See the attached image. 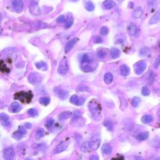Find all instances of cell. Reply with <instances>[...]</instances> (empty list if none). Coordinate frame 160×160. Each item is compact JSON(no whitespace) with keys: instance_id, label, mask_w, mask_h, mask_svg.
<instances>
[{"instance_id":"6","label":"cell","mask_w":160,"mask_h":160,"mask_svg":"<svg viewBox=\"0 0 160 160\" xmlns=\"http://www.w3.org/2000/svg\"><path fill=\"white\" fill-rule=\"evenodd\" d=\"M146 63L144 61H138L134 65V72L138 75L143 73L146 68Z\"/></svg>"},{"instance_id":"5","label":"cell","mask_w":160,"mask_h":160,"mask_svg":"<svg viewBox=\"0 0 160 160\" xmlns=\"http://www.w3.org/2000/svg\"><path fill=\"white\" fill-rule=\"evenodd\" d=\"M101 143V138L98 134H95L92 136L90 141H89L90 149L91 150H96L99 147Z\"/></svg>"},{"instance_id":"50","label":"cell","mask_w":160,"mask_h":160,"mask_svg":"<svg viewBox=\"0 0 160 160\" xmlns=\"http://www.w3.org/2000/svg\"><path fill=\"white\" fill-rule=\"evenodd\" d=\"M119 99H121V102H122V106H121V108H122V106H124V108H126L127 106V103L126 99H124L123 98H120Z\"/></svg>"},{"instance_id":"9","label":"cell","mask_w":160,"mask_h":160,"mask_svg":"<svg viewBox=\"0 0 160 160\" xmlns=\"http://www.w3.org/2000/svg\"><path fill=\"white\" fill-rule=\"evenodd\" d=\"M12 6L15 11L20 13L23 11L24 8V3L22 0H13Z\"/></svg>"},{"instance_id":"46","label":"cell","mask_w":160,"mask_h":160,"mask_svg":"<svg viewBox=\"0 0 160 160\" xmlns=\"http://www.w3.org/2000/svg\"><path fill=\"white\" fill-rule=\"evenodd\" d=\"M93 41L95 43H101L103 42V40L100 36H96L93 38Z\"/></svg>"},{"instance_id":"17","label":"cell","mask_w":160,"mask_h":160,"mask_svg":"<svg viewBox=\"0 0 160 160\" xmlns=\"http://www.w3.org/2000/svg\"><path fill=\"white\" fill-rule=\"evenodd\" d=\"M76 42H77V39H76V38L73 39V40H70V41L68 42L67 44L65 46V53H68L70 51L72 50L74 46L75 45V44L76 43Z\"/></svg>"},{"instance_id":"47","label":"cell","mask_w":160,"mask_h":160,"mask_svg":"<svg viewBox=\"0 0 160 160\" xmlns=\"http://www.w3.org/2000/svg\"><path fill=\"white\" fill-rule=\"evenodd\" d=\"M65 21H66L65 17V16H63V15L59 16L58 18H57V22L59 23H65Z\"/></svg>"},{"instance_id":"22","label":"cell","mask_w":160,"mask_h":160,"mask_svg":"<svg viewBox=\"0 0 160 160\" xmlns=\"http://www.w3.org/2000/svg\"><path fill=\"white\" fill-rule=\"evenodd\" d=\"M120 73L123 76H127L130 73V68L126 65H122L120 67Z\"/></svg>"},{"instance_id":"54","label":"cell","mask_w":160,"mask_h":160,"mask_svg":"<svg viewBox=\"0 0 160 160\" xmlns=\"http://www.w3.org/2000/svg\"><path fill=\"white\" fill-rule=\"evenodd\" d=\"M135 160H145L144 158L142 157H140V156H137V157L135 158Z\"/></svg>"},{"instance_id":"28","label":"cell","mask_w":160,"mask_h":160,"mask_svg":"<svg viewBox=\"0 0 160 160\" xmlns=\"http://www.w3.org/2000/svg\"><path fill=\"white\" fill-rule=\"evenodd\" d=\"M113 80V75L111 73H107L104 76V81L106 84H111Z\"/></svg>"},{"instance_id":"31","label":"cell","mask_w":160,"mask_h":160,"mask_svg":"<svg viewBox=\"0 0 160 160\" xmlns=\"http://www.w3.org/2000/svg\"><path fill=\"white\" fill-rule=\"evenodd\" d=\"M104 125L109 131H113L114 128V124L111 120H106L104 122Z\"/></svg>"},{"instance_id":"18","label":"cell","mask_w":160,"mask_h":160,"mask_svg":"<svg viewBox=\"0 0 160 160\" xmlns=\"http://www.w3.org/2000/svg\"><path fill=\"white\" fill-rule=\"evenodd\" d=\"M116 6L115 2L113 0H106L103 3V6L104 7V8L106 9H111L114 8Z\"/></svg>"},{"instance_id":"29","label":"cell","mask_w":160,"mask_h":160,"mask_svg":"<svg viewBox=\"0 0 160 160\" xmlns=\"http://www.w3.org/2000/svg\"><path fill=\"white\" fill-rule=\"evenodd\" d=\"M153 116L151 115H146L142 116L141 122L144 124H148L151 123L153 121Z\"/></svg>"},{"instance_id":"30","label":"cell","mask_w":160,"mask_h":160,"mask_svg":"<svg viewBox=\"0 0 160 160\" xmlns=\"http://www.w3.org/2000/svg\"><path fill=\"white\" fill-rule=\"evenodd\" d=\"M95 5L93 3L90 1H88L85 3V8L86 10H88V11H93L95 9Z\"/></svg>"},{"instance_id":"48","label":"cell","mask_w":160,"mask_h":160,"mask_svg":"<svg viewBox=\"0 0 160 160\" xmlns=\"http://www.w3.org/2000/svg\"><path fill=\"white\" fill-rule=\"evenodd\" d=\"M81 115V113L80 112V111H74V113H73V119L74 120V119H77L78 118H80V116Z\"/></svg>"},{"instance_id":"36","label":"cell","mask_w":160,"mask_h":160,"mask_svg":"<svg viewBox=\"0 0 160 160\" xmlns=\"http://www.w3.org/2000/svg\"><path fill=\"white\" fill-rule=\"evenodd\" d=\"M107 55V53L104 49H99L97 53V56L100 59H104Z\"/></svg>"},{"instance_id":"26","label":"cell","mask_w":160,"mask_h":160,"mask_svg":"<svg viewBox=\"0 0 160 160\" xmlns=\"http://www.w3.org/2000/svg\"><path fill=\"white\" fill-rule=\"evenodd\" d=\"M35 65H36L37 68L40 70L47 71L48 70V65L45 62L43 61L37 62L36 64H35Z\"/></svg>"},{"instance_id":"20","label":"cell","mask_w":160,"mask_h":160,"mask_svg":"<svg viewBox=\"0 0 160 160\" xmlns=\"http://www.w3.org/2000/svg\"><path fill=\"white\" fill-rule=\"evenodd\" d=\"M101 150L103 154L105 155H108L111 153L112 152V148L109 144L105 143L101 148Z\"/></svg>"},{"instance_id":"8","label":"cell","mask_w":160,"mask_h":160,"mask_svg":"<svg viewBox=\"0 0 160 160\" xmlns=\"http://www.w3.org/2000/svg\"><path fill=\"white\" fill-rule=\"evenodd\" d=\"M3 158L5 160H14L15 157V153L12 148H6L3 153Z\"/></svg>"},{"instance_id":"52","label":"cell","mask_w":160,"mask_h":160,"mask_svg":"<svg viewBox=\"0 0 160 160\" xmlns=\"http://www.w3.org/2000/svg\"><path fill=\"white\" fill-rule=\"evenodd\" d=\"M112 160H124V159L123 156H118V158H113V159H112Z\"/></svg>"},{"instance_id":"37","label":"cell","mask_w":160,"mask_h":160,"mask_svg":"<svg viewBox=\"0 0 160 160\" xmlns=\"http://www.w3.org/2000/svg\"><path fill=\"white\" fill-rule=\"evenodd\" d=\"M0 69H1V71L3 73H8L9 72V69L6 67L5 64L3 63V60H1V63H0Z\"/></svg>"},{"instance_id":"21","label":"cell","mask_w":160,"mask_h":160,"mask_svg":"<svg viewBox=\"0 0 160 160\" xmlns=\"http://www.w3.org/2000/svg\"><path fill=\"white\" fill-rule=\"evenodd\" d=\"M22 109L21 106L17 102H14L10 105L9 110L12 113H18L19 112L20 110Z\"/></svg>"},{"instance_id":"10","label":"cell","mask_w":160,"mask_h":160,"mask_svg":"<svg viewBox=\"0 0 160 160\" xmlns=\"http://www.w3.org/2000/svg\"><path fill=\"white\" fill-rule=\"evenodd\" d=\"M70 101L72 104L74 105L81 106V105H83L84 103L85 99L83 98V97H78L77 95H74L71 97Z\"/></svg>"},{"instance_id":"19","label":"cell","mask_w":160,"mask_h":160,"mask_svg":"<svg viewBox=\"0 0 160 160\" xmlns=\"http://www.w3.org/2000/svg\"><path fill=\"white\" fill-rule=\"evenodd\" d=\"M0 119L3 126H9L10 125V122L9 121L8 116L5 113H1L0 115Z\"/></svg>"},{"instance_id":"11","label":"cell","mask_w":160,"mask_h":160,"mask_svg":"<svg viewBox=\"0 0 160 160\" xmlns=\"http://www.w3.org/2000/svg\"><path fill=\"white\" fill-rule=\"evenodd\" d=\"M30 11L33 15L39 16L41 14V10L40 7L36 2H33L30 6Z\"/></svg>"},{"instance_id":"41","label":"cell","mask_w":160,"mask_h":160,"mask_svg":"<svg viewBox=\"0 0 160 160\" xmlns=\"http://www.w3.org/2000/svg\"><path fill=\"white\" fill-rule=\"evenodd\" d=\"M73 21H74V20H73V18L72 17H70L68 19L67 21H66V24H65V27L66 28H70L71 26H72V24L73 23Z\"/></svg>"},{"instance_id":"23","label":"cell","mask_w":160,"mask_h":160,"mask_svg":"<svg viewBox=\"0 0 160 160\" xmlns=\"http://www.w3.org/2000/svg\"><path fill=\"white\" fill-rule=\"evenodd\" d=\"M57 95H58V97L62 99V100H65V99H67V98L68 97V92L66 90H58V91L57 92Z\"/></svg>"},{"instance_id":"39","label":"cell","mask_w":160,"mask_h":160,"mask_svg":"<svg viewBox=\"0 0 160 160\" xmlns=\"http://www.w3.org/2000/svg\"><path fill=\"white\" fill-rule=\"evenodd\" d=\"M28 114L32 117H34L38 115V111L36 109L31 108L28 111Z\"/></svg>"},{"instance_id":"57","label":"cell","mask_w":160,"mask_h":160,"mask_svg":"<svg viewBox=\"0 0 160 160\" xmlns=\"http://www.w3.org/2000/svg\"><path fill=\"white\" fill-rule=\"evenodd\" d=\"M72 1H78V0H72Z\"/></svg>"},{"instance_id":"32","label":"cell","mask_w":160,"mask_h":160,"mask_svg":"<svg viewBox=\"0 0 160 160\" xmlns=\"http://www.w3.org/2000/svg\"><path fill=\"white\" fill-rule=\"evenodd\" d=\"M45 134V130L43 128H40L38 129L36 132V134H35V138L36 139H40V138L43 137Z\"/></svg>"},{"instance_id":"34","label":"cell","mask_w":160,"mask_h":160,"mask_svg":"<svg viewBox=\"0 0 160 160\" xmlns=\"http://www.w3.org/2000/svg\"><path fill=\"white\" fill-rule=\"evenodd\" d=\"M150 53V49L147 47H144L141 48L140 51V54L141 56H146Z\"/></svg>"},{"instance_id":"4","label":"cell","mask_w":160,"mask_h":160,"mask_svg":"<svg viewBox=\"0 0 160 160\" xmlns=\"http://www.w3.org/2000/svg\"><path fill=\"white\" fill-rule=\"evenodd\" d=\"M43 79V76L40 73L37 72L31 73L29 76H28V81L34 85H36L40 83L41 81Z\"/></svg>"},{"instance_id":"3","label":"cell","mask_w":160,"mask_h":160,"mask_svg":"<svg viewBox=\"0 0 160 160\" xmlns=\"http://www.w3.org/2000/svg\"><path fill=\"white\" fill-rule=\"evenodd\" d=\"M88 107L94 117L99 116L101 113V106L97 101L93 100L89 103Z\"/></svg>"},{"instance_id":"1","label":"cell","mask_w":160,"mask_h":160,"mask_svg":"<svg viewBox=\"0 0 160 160\" xmlns=\"http://www.w3.org/2000/svg\"><path fill=\"white\" fill-rule=\"evenodd\" d=\"M98 66V62L93 56L88 53L84 54L81 58V68L84 72L89 73L93 72Z\"/></svg>"},{"instance_id":"25","label":"cell","mask_w":160,"mask_h":160,"mask_svg":"<svg viewBox=\"0 0 160 160\" xmlns=\"http://www.w3.org/2000/svg\"><path fill=\"white\" fill-rule=\"evenodd\" d=\"M72 116V113L69 111H66L61 113L58 116V119L59 120H63V119H66L69 118L70 117Z\"/></svg>"},{"instance_id":"7","label":"cell","mask_w":160,"mask_h":160,"mask_svg":"<svg viewBox=\"0 0 160 160\" xmlns=\"http://www.w3.org/2000/svg\"><path fill=\"white\" fill-rule=\"evenodd\" d=\"M68 69V66L67 59L66 58H64L61 60V63L59 64L58 69V72L61 75H65L67 73Z\"/></svg>"},{"instance_id":"43","label":"cell","mask_w":160,"mask_h":160,"mask_svg":"<svg viewBox=\"0 0 160 160\" xmlns=\"http://www.w3.org/2000/svg\"><path fill=\"white\" fill-rule=\"evenodd\" d=\"M150 90H149V89L146 87H143V89H142V91H141V93L143 96H145V97H146V96H149L150 95Z\"/></svg>"},{"instance_id":"53","label":"cell","mask_w":160,"mask_h":160,"mask_svg":"<svg viewBox=\"0 0 160 160\" xmlns=\"http://www.w3.org/2000/svg\"><path fill=\"white\" fill-rule=\"evenodd\" d=\"M25 127L28 129H30L31 128V124L29 123H27L25 124Z\"/></svg>"},{"instance_id":"44","label":"cell","mask_w":160,"mask_h":160,"mask_svg":"<svg viewBox=\"0 0 160 160\" xmlns=\"http://www.w3.org/2000/svg\"><path fill=\"white\" fill-rule=\"evenodd\" d=\"M77 90L80 91H90V89L85 85H80L77 88Z\"/></svg>"},{"instance_id":"45","label":"cell","mask_w":160,"mask_h":160,"mask_svg":"<svg viewBox=\"0 0 160 160\" xmlns=\"http://www.w3.org/2000/svg\"><path fill=\"white\" fill-rule=\"evenodd\" d=\"M154 80H155V73L153 71H151L150 75H149L148 77V81L150 83H152L154 81Z\"/></svg>"},{"instance_id":"27","label":"cell","mask_w":160,"mask_h":160,"mask_svg":"<svg viewBox=\"0 0 160 160\" xmlns=\"http://www.w3.org/2000/svg\"><path fill=\"white\" fill-rule=\"evenodd\" d=\"M149 137V133L147 131H144L138 134L136 136V138L140 141H144L147 140Z\"/></svg>"},{"instance_id":"12","label":"cell","mask_w":160,"mask_h":160,"mask_svg":"<svg viewBox=\"0 0 160 160\" xmlns=\"http://www.w3.org/2000/svg\"><path fill=\"white\" fill-rule=\"evenodd\" d=\"M68 145H69V142H67V141H64L61 143H59L55 148V153L58 154L64 151L65 150H66V148H68Z\"/></svg>"},{"instance_id":"49","label":"cell","mask_w":160,"mask_h":160,"mask_svg":"<svg viewBox=\"0 0 160 160\" xmlns=\"http://www.w3.org/2000/svg\"><path fill=\"white\" fill-rule=\"evenodd\" d=\"M159 65H160V55L158 56V58L155 59V63H154V66L155 68H157Z\"/></svg>"},{"instance_id":"2","label":"cell","mask_w":160,"mask_h":160,"mask_svg":"<svg viewBox=\"0 0 160 160\" xmlns=\"http://www.w3.org/2000/svg\"><path fill=\"white\" fill-rule=\"evenodd\" d=\"M33 97L31 91H20L15 95V99H18L23 103H29L32 100Z\"/></svg>"},{"instance_id":"40","label":"cell","mask_w":160,"mask_h":160,"mask_svg":"<svg viewBox=\"0 0 160 160\" xmlns=\"http://www.w3.org/2000/svg\"><path fill=\"white\" fill-rule=\"evenodd\" d=\"M54 120L53 119H49L47 121V122L45 123V126L47 128H50L53 126V124H54Z\"/></svg>"},{"instance_id":"16","label":"cell","mask_w":160,"mask_h":160,"mask_svg":"<svg viewBox=\"0 0 160 160\" xmlns=\"http://www.w3.org/2000/svg\"><path fill=\"white\" fill-rule=\"evenodd\" d=\"M143 15V10L141 7H138L135 9L132 13V16L133 18L138 19V18H141L142 16Z\"/></svg>"},{"instance_id":"24","label":"cell","mask_w":160,"mask_h":160,"mask_svg":"<svg viewBox=\"0 0 160 160\" xmlns=\"http://www.w3.org/2000/svg\"><path fill=\"white\" fill-rule=\"evenodd\" d=\"M120 53L121 51L118 48H113L111 49V50H110V54H111V57L114 59L119 58L120 56Z\"/></svg>"},{"instance_id":"33","label":"cell","mask_w":160,"mask_h":160,"mask_svg":"<svg viewBox=\"0 0 160 160\" xmlns=\"http://www.w3.org/2000/svg\"><path fill=\"white\" fill-rule=\"evenodd\" d=\"M39 102H40V104L43 105L47 106L49 105V103H50V98L48 97H42L39 99Z\"/></svg>"},{"instance_id":"55","label":"cell","mask_w":160,"mask_h":160,"mask_svg":"<svg viewBox=\"0 0 160 160\" xmlns=\"http://www.w3.org/2000/svg\"><path fill=\"white\" fill-rule=\"evenodd\" d=\"M25 160H32V159H30V158H26Z\"/></svg>"},{"instance_id":"51","label":"cell","mask_w":160,"mask_h":160,"mask_svg":"<svg viewBox=\"0 0 160 160\" xmlns=\"http://www.w3.org/2000/svg\"><path fill=\"white\" fill-rule=\"evenodd\" d=\"M89 160H99V156L98 155H93L91 156Z\"/></svg>"},{"instance_id":"15","label":"cell","mask_w":160,"mask_h":160,"mask_svg":"<svg viewBox=\"0 0 160 160\" xmlns=\"http://www.w3.org/2000/svg\"><path fill=\"white\" fill-rule=\"evenodd\" d=\"M128 30V32L131 36H134L138 34V28L136 24H134L133 23H130Z\"/></svg>"},{"instance_id":"56","label":"cell","mask_w":160,"mask_h":160,"mask_svg":"<svg viewBox=\"0 0 160 160\" xmlns=\"http://www.w3.org/2000/svg\"><path fill=\"white\" fill-rule=\"evenodd\" d=\"M156 160H160V157H159V158H158L157 159H156Z\"/></svg>"},{"instance_id":"35","label":"cell","mask_w":160,"mask_h":160,"mask_svg":"<svg viewBox=\"0 0 160 160\" xmlns=\"http://www.w3.org/2000/svg\"><path fill=\"white\" fill-rule=\"evenodd\" d=\"M141 102V99L139 97H134L133 98L132 101H131V105L133 106V107L136 108L138 105H140Z\"/></svg>"},{"instance_id":"14","label":"cell","mask_w":160,"mask_h":160,"mask_svg":"<svg viewBox=\"0 0 160 160\" xmlns=\"http://www.w3.org/2000/svg\"><path fill=\"white\" fill-rule=\"evenodd\" d=\"M160 21V8L156 11L153 16L151 19L149 21V24H155L159 23Z\"/></svg>"},{"instance_id":"42","label":"cell","mask_w":160,"mask_h":160,"mask_svg":"<svg viewBox=\"0 0 160 160\" xmlns=\"http://www.w3.org/2000/svg\"><path fill=\"white\" fill-rule=\"evenodd\" d=\"M81 151L83 152H86L88 151V149H90V146H89V142H86L84 143L82 146H81Z\"/></svg>"},{"instance_id":"13","label":"cell","mask_w":160,"mask_h":160,"mask_svg":"<svg viewBox=\"0 0 160 160\" xmlns=\"http://www.w3.org/2000/svg\"><path fill=\"white\" fill-rule=\"evenodd\" d=\"M26 133V131L23 126H20L19 129L13 134V138L16 140H20Z\"/></svg>"},{"instance_id":"38","label":"cell","mask_w":160,"mask_h":160,"mask_svg":"<svg viewBox=\"0 0 160 160\" xmlns=\"http://www.w3.org/2000/svg\"><path fill=\"white\" fill-rule=\"evenodd\" d=\"M99 32H100V34L103 36H106L109 33V29L107 26H103L101 28Z\"/></svg>"}]
</instances>
